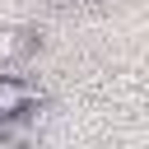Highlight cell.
I'll return each mask as SVG.
<instances>
[{
	"mask_svg": "<svg viewBox=\"0 0 149 149\" xmlns=\"http://www.w3.org/2000/svg\"><path fill=\"white\" fill-rule=\"evenodd\" d=\"M56 5H65V0H56Z\"/></svg>",
	"mask_w": 149,
	"mask_h": 149,
	"instance_id": "obj_3",
	"label": "cell"
},
{
	"mask_svg": "<svg viewBox=\"0 0 149 149\" xmlns=\"http://www.w3.org/2000/svg\"><path fill=\"white\" fill-rule=\"evenodd\" d=\"M33 51H42V33L33 23H0V70L28 61Z\"/></svg>",
	"mask_w": 149,
	"mask_h": 149,
	"instance_id": "obj_2",
	"label": "cell"
},
{
	"mask_svg": "<svg viewBox=\"0 0 149 149\" xmlns=\"http://www.w3.org/2000/svg\"><path fill=\"white\" fill-rule=\"evenodd\" d=\"M37 107H42L37 84H28V79H19V74H0V144L28 140Z\"/></svg>",
	"mask_w": 149,
	"mask_h": 149,
	"instance_id": "obj_1",
	"label": "cell"
}]
</instances>
